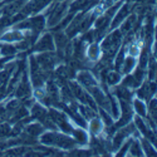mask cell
Returning <instances> with one entry per match:
<instances>
[{"label":"cell","instance_id":"16","mask_svg":"<svg viewBox=\"0 0 157 157\" xmlns=\"http://www.w3.org/2000/svg\"><path fill=\"white\" fill-rule=\"evenodd\" d=\"M135 65H136V58L132 57V56H128L127 58L124 57L123 62H122V65H121V71L123 74H129L131 72L133 71L135 68Z\"/></svg>","mask_w":157,"mask_h":157},{"label":"cell","instance_id":"35","mask_svg":"<svg viewBox=\"0 0 157 157\" xmlns=\"http://www.w3.org/2000/svg\"><path fill=\"white\" fill-rule=\"evenodd\" d=\"M138 53H140V49H138V45L137 44L132 43V44L128 45V54L129 56L136 57V56H138Z\"/></svg>","mask_w":157,"mask_h":157},{"label":"cell","instance_id":"26","mask_svg":"<svg viewBox=\"0 0 157 157\" xmlns=\"http://www.w3.org/2000/svg\"><path fill=\"white\" fill-rule=\"evenodd\" d=\"M106 81L108 84L111 86H116V84H118L120 81H121V74L118 72H109L106 74Z\"/></svg>","mask_w":157,"mask_h":157},{"label":"cell","instance_id":"28","mask_svg":"<svg viewBox=\"0 0 157 157\" xmlns=\"http://www.w3.org/2000/svg\"><path fill=\"white\" fill-rule=\"evenodd\" d=\"M148 52H147V49L145 48L142 50V53H141V57H140V68H142V69H145L147 65H148V62H150V59H148Z\"/></svg>","mask_w":157,"mask_h":157},{"label":"cell","instance_id":"8","mask_svg":"<svg viewBox=\"0 0 157 157\" xmlns=\"http://www.w3.org/2000/svg\"><path fill=\"white\" fill-rule=\"evenodd\" d=\"M128 13H129V6H128V4H124V5L113 15L112 21L109 23V24H111V28L114 29V28L118 27V25L128 17Z\"/></svg>","mask_w":157,"mask_h":157},{"label":"cell","instance_id":"4","mask_svg":"<svg viewBox=\"0 0 157 157\" xmlns=\"http://www.w3.org/2000/svg\"><path fill=\"white\" fill-rule=\"evenodd\" d=\"M67 8H68V4H58V5H54L49 10V17H48V27H54L57 25L65 15V11H67Z\"/></svg>","mask_w":157,"mask_h":157},{"label":"cell","instance_id":"21","mask_svg":"<svg viewBox=\"0 0 157 157\" xmlns=\"http://www.w3.org/2000/svg\"><path fill=\"white\" fill-rule=\"evenodd\" d=\"M116 96L121 98V101H129L131 99V92L128 90V87L121 86L116 89Z\"/></svg>","mask_w":157,"mask_h":157},{"label":"cell","instance_id":"20","mask_svg":"<svg viewBox=\"0 0 157 157\" xmlns=\"http://www.w3.org/2000/svg\"><path fill=\"white\" fill-rule=\"evenodd\" d=\"M54 40H56V43H54V44H57L58 49H60V50H63L65 47H67V45L69 44V43H68V35L63 34L62 32L56 33V38H54Z\"/></svg>","mask_w":157,"mask_h":157},{"label":"cell","instance_id":"18","mask_svg":"<svg viewBox=\"0 0 157 157\" xmlns=\"http://www.w3.org/2000/svg\"><path fill=\"white\" fill-rule=\"evenodd\" d=\"M32 114H33V118H36L40 122H43L48 117V112L40 106V104H34L33 108H32Z\"/></svg>","mask_w":157,"mask_h":157},{"label":"cell","instance_id":"25","mask_svg":"<svg viewBox=\"0 0 157 157\" xmlns=\"http://www.w3.org/2000/svg\"><path fill=\"white\" fill-rule=\"evenodd\" d=\"M128 152H129V155H132V156H142L143 151H142V147L140 145V142L132 140V142H131V145H129V148H128Z\"/></svg>","mask_w":157,"mask_h":157},{"label":"cell","instance_id":"15","mask_svg":"<svg viewBox=\"0 0 157 157\" xmlns=\"http://www.w3.org/2000/svg\"><path fill=\"white\" fill-rule=\"evenodd\" d=\"M88 128H89V132L92 133L93 136H98L102 129H103V123L99 118H97V117H92L89 121V124H88Z\"/></svg>","mask_w":157,"mask_h":157},{"label":"cell","instance_id":"17","mask_svg":"<svg viewBox=\"0 0 157 157\" xmlns=\"http://www.w3.org/2000/svg\"><path fill=\"white\" fill-rule=\"evenodd\" d=\"M86 53H87V57L89 60H97L101 56V48L97 43H90L86 50Z\"/></svg>","mask_w":157,"mask_h":157},{"label":"cell","instance_id":"14","mask_svg":"<svg viewBox=\"0 0 157 157\" xmlns=\"http://www.w3.org/2000/svg\"><path fill=\"white\" fill-rule=\"evenodd\" d=\"M72 135H73V140L75 141V143L78 145H87L88 143V135L83 128H77V129H72Z\"/></svg>","mask_w":157,"mask_h":157},{"label":"cell","instance_id":"31","mask_svg":"<svg viewBox=\"0 0 157 157\" xmlns=\"http://www.w3.org/2000/svg\"><path fill=\"white\" fill-rule=\"evenodd\" d=\"M148 114H150L148 117H151L152 120L156 118V99L155 98H152L148 104Z\"/></svg>","mask_w":157,"mask_h":157},{"label":"cell","instance_id":"24","mask_svg":"<svg viewBox=\"0 0 157 157\" xmlns=\"http://www.w3.org/2000/svg\"><path fill=\"white\" fill-rule=\"evenodd\" d=\"M141 143H142V145H141L142 151L145 152L147 156H155V155H156V150H155L153 145H151L150 140L145 138V140H142V142H141Z\"/></svg>","mask_w":157,"mask_h":157},{"label":"cell","instance_id":"23","mask_svg":"<svg viewBox=\"0 0 157 157\" xmlns=\"http://www.w3.org/2000/svg\"><path fill=\"white\" fill-rule=\"evenodd\" d=\"M123 21H124V24L121 27V30H120V32H121V33H128L131 29L133 28V25L136 24V15H135V14L131 15L128 19L126 18Z\"/></svg>","mask_w":157,"mask_h":157},{"label":"cell","instance_id":"13","mask_svg":"<svg viewBox=\"0 0 157 157\" xmlns=\"http://www.w3.org/2000/svg\"><path fill=\"white\" fill-rule=\"evenodd\" d=\"M29 96H30V87H29V83H28V79H27V75H24L21 82L18 86L17 97H19V98H27Z\"/></svg>","mask_w":157,"mask_h":157},{"label":"cell","instance_id":"33","mask_svg":"<svg viewBox=\"0 0 157 157\" xmlns=\"http://www.w3.org/2000/svg\"><path fill=\"white\" fill-rule=\"evenodd\" d=\"M10 24V19L8 17H3L2 19H0V36L3 35V33L5 32L6 27Z\"/></svg>","mask_w":157,"mask_h":157},{"label":"cell","instance_id":"11","mask_svg":"<svg viewBox=\"0 0 157 157\" xmlns=\"http://www.w3.org/2000/svg\"><path fill=\"white\" fill-rule=\"evenodd\" d=\"M27 0H15L10 4H8L5 8H4V14L5 17H10V15H15L25 5Z\"/></svg>","mask_w":157,"mask_h":157},{"label":"cell","instance_id":"1","mask_svg":"<svg viewBox=\"0 0 157 157\" xmlns=\"http://www.w3.org/2000/svg\"><path fill=\"white\" fill-rule=\"evenodd\" d=\"M40 142L47 146H56L64 150H73L75 147V141L65 135L58 132H47L40 137Z\"/></svg>","mask_w":157,"mask_h":157},{"label":"cell","instance_id":"19","mask_svg":"<svg viewBox=\"0 0 157 157\" xmlns=\"http://www.w3.org/2000/svg\"><path fill=\"white\" fill-rule=\"evenodd\" d=\"M133 109L140 117H146L147 116V106L142 99L137 98V99L133 101Z\"/></svg>","mask_w":157,"mask_h":157},{"label":"cell","instance_id":"30","mask_svg":"<svg viewBox=\"0 0 157 157\" xmlns=\"http://www.w3.org/2000/svg\"><path fill=\"white\" fill-rule=\"evenodd\" d=\"M89 0H75V2L72 4V10H79L83 9L86 6H88Z\"/></svg>","mask_w":157,"mask_h":157},{"label":"cell","instance_id":"36","mask_svg":"<svg viewBox=\"0 0 157 157\" xmlns=\"http://www.w3.org/2000/svg\"><path fill=\"white\" fill-rule=\"evenodd\" d=\"M10 133L9 124H0V137H5Z\"/></svg>","mask_w":157,"mask_h":157},{"label":"cell","instance_id":"12","mask_svg":"<svg viewBox=\"0 0 157 157\" xmlns=\"http://www.w3.org/2000/svg\"><path fill=\"white\" fill-rule=\"evenodd\" d=\"M44 27H45V18L44 17L38 15V17L29 19V29H32V33L38 34Z\"/></svg>","mask_w":157,"mask_h":157},{"label":"cell","instance_id":"7","mask_svg":"<svg viewBox=\"0 0 157 157\" xmlns=\"http://www.w3.org/2000/svg\"><path fill=\"white\" fill-rule=\"evenodd\" d=\"M135 126L141 135H143L147 140H152L155 142V132L150 131L148 124H146V122L142 120V117H140V116L135 117Z\"/></svg>","mask_w":157,"mask_h":157},{"label":"cell","instance_id":"29","mask_svg":"<svg viewBox=\"0 0 157 157\" xmlns=\"http://www.w3.org/2000/svg\"><path fill=\"white\" fill-rule=\"evenodd\" d=\"M101 116H102V120H103V122H104V124H106L107 127H112V124H113V121H112V117L107 113V111L106 109H103V108H101Z\"/></svg>","mask_w":157,"mask_h":157},{"label":"cell","instance_id":"2","mask_svg":"<svg viewBox=\"0 0 157 157\" xmlns=\"http://www.w3.org/2000/svg\"><path fill=\"white\" fill-rule=\"evenodd\" d=\"M121 39H122V33L120 30L113 32L103 40V44H102L103 50L106 53H109L113 56V53H116L121 45Z\"/></svg>","mask_w":157,"mask_h":157},{"label":"cell","instance_id":"5","mask_svg":"<svg viewBox=\"0 0 157 157\" xmlns=\"http://www.w3.org/2000/svg\"><path fill=\"white\" fill-rule=\"evenodd\" d=\"M77 81H78V83H79L82 87H84L87 90H88L89 88L94 87V86H98V84H97L96 77H94L92 73L86 72V71H83V72H81L79 74H78Z\"/></svg>","mask_w":157,"mask_h":157},{"label":"cell","instance_id":"32","mask_svg":"<svg viewBox=\"0 0 157 157\" xmlns=\"http://www.w3.org/2000/svg\"><path fill=\"white\" fill-rule=\"evenodd\" d=\"M123 59H124V49H121L120 53H118V56H117V58H116V62H114V63H116V64H114L116 69H120V68H121Z\"/></svg>","mask_w":157,"mask_h":157},{"label":"cell","instance_id":"6","mask_svg":"<svg viewBox=\"0 0 157 157\" xmlns=\"http://www.w3.org/2000/svg\"><path fill=\"white\" fill-rule=\"evenodd\" d=\"M56 48L54 45V39L50 34H45L44 36L40 38L35 45V50L36 52H53Z\"/></svg>","mask_w":157,"mask_h":157},{"label":"cell","instance_id":"10","mask_svg":"<svg viewBox=\"0 0 157 157\" xmlns=\"http://www.w3.org/2000/svg\"><path fill=\"white\" fill-rule=\"evenodd\" d=\"M23 38H24V34L17 29V30H11V32H4L3 35L0 36V40L8 42V43H18Z\"/></svg>","mask_w":157,"mask_h":157},{"label":"cell","instance_id":"3","mask_svg":"<svg viewBox=\"0 0 157 157\" xmlns=\"http://www.w3.org/2000/svg\"><path fill=\"white\" fill-rule=\"evenodd\" d=\"M49 118L53 121L63 132H65V133H71L72 132V124L68 122V117H67V114H64V113H62V112H59V111H57V109H50L49 111Z\"/></svg>","mask_w":157,"mask_h":157},{"label":"cell","instance_id":"34","mask_svg":"<svg viewBox=\"0 0 157 157\" xmlns=\"http://www.w3.org/2000/svg\"><path fill=\"white\" fill-rule=\"evenodd\" d=\"M18 107H19V102H18V99H13V101H10V102L6 104L5 109H6V112H14Z\"/></svg>","mask_w":157,"mask_h":157},{"label":"cell","instance_id":"9","mask_svg":"<svg viewBox=\"0 0 157 157\" xmlns=\"http://www.w3.org/2000/svg\"><path fill=\"white\" fill-rule=\"evenodd\" d=\"M155 90H156V86L155 83H145L138 90H137V96L142 99H146L150 101V98L152 97V94H155Z\"/></svg>","mask_w":157,"mask_h":157},{"label":"cell","instance_id":"22","mask_svg":"<svg viewBox=\"0 0 157 157\" xmlns=\"http://www.w3.org/2000/svg\"><path fill=\"white\" fill-rule=\"evenodd\" d=\"M43 129H44L43 126H40L39 123H33V124H29L27 127V133L32 137H36L43 132Z\"/></svg>","mask_w":157,"mask_h":157},{"label":"cell","instance_id":"27","mask_svg":"<svg viewBox=\"0 0 157 157\" xmlns=\"http://www.w3.org/2000/svg\"><path fill=\"white\" fill-rule=\"evenodd\" d=\"M15 52H17V48L15 47H13L10 44H6V45H3L2 47V50H0V54H3L5 57H13L15 54Z\"/></svg>","mask_w":157,"mask_h":157}]
</instances>
